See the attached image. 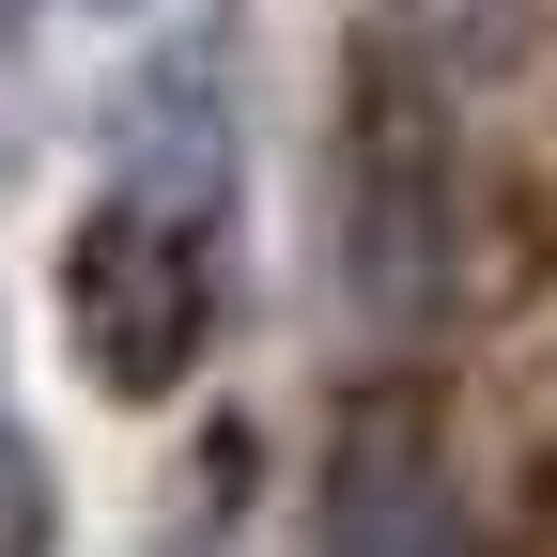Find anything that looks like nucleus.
I'll return each mask as SVG.
<instances>
[{"label":"nucleus","instance_id":"nucleus-1","mask_svg":"<svg viewBox=\"0 0 557 557\" xmlns=\"http://www.w3.org/2000/svg\"><path fill=\"white\" fill-rule=\"evenodd\" d=\"M218 310H233V263L186 186H109L62 233V325H78V372L109 403H171L218 357Z\"/></svg>","mask_w":557,"mask_h":557},{"label":"nucleus","instance_id":"nucleus-2","mask_svg":"<svg viewBox=\"0 0 557 557\" xmlns=\"http://www.w3.org/2000/svg\"><path fill=\"white\" fill-rule=\"evenodd\" d=\"M310 557H480L465 480H449V449H434V418H418V403H357V418H341Z\"/></svg>","mask_w":557,"mask_h":557},{"label":"nucleus","instance_id":"nucleus-3","mask_svg":"<svg viewBox=\"0 0 557 557\" xmlns=\"http://www.w3.org/2000/svg\"><path fill=\"white\" fill-rule=\"evenodd\" d=\"M357 278L372 310H434V139H418L403 109H372V171H357Z\"/></svg>","mask_w":557,"mask_h":557},{"label":"nucleus","instance_id":"nucleus-4","mask_svg":"<svg viewBox=\"0 0 557 557\" xmlns=\"http://www.w3.org/2000/svg\"><path fill=\"white\" fill-rule=\"evenodd\" d=\"M542 32V0H387V47H418V62H511Z\"/></svg>","mask_w":557,"mask_h":557},{"label":"nucleus","instance_id":"nucleus-5","mask_svg":"<svg viewBox=\"0 0 557 557\" xmlns=\"http://www.w3.org/2000/svg\"><path fill=\"white\" fill-rule=\"evenodd\" d=\"M47 527H62V496H47V449L16 434V403H0V557H47Z\"/></svg>","mask_w":557,"mask_h":557},{"label":"nucleus","instance_id":"nucleus-6","mask_svg":"<svg viewBox=\"0 0 557 557\" xmlns=\"http://www.w3.org/2000/svg\"><path fill=\"white\" fill-rule=\"evenodd\" d=\"M0 32H32V0H0Z\"/></svg>","mask_w":557,"mask_h":557}]
</instances>
